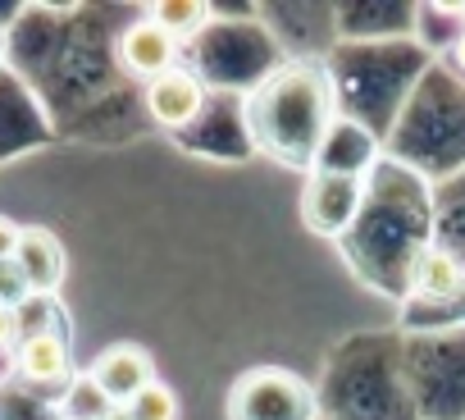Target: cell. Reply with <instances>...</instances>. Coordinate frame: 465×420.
Masks as SVG:
<instances>
[{
  "label": "cell",
  "instance_id": "1",
  "mask_svg": "<svg viewBox=\"0 0 465 420\" xmlns=\"http://www.w3.org/2000/svg\"><path fill=\"white\" fill-rule=\"evenodd\" d=\"M338 115L333 78L320 65L274 69L247 101V133L261 155L283 169H315Z\"/></svg>",
  "mask_w": 465,
  "mask_h": 420
},
{
  "label": "cell",
  "instance_id": "2",
  "mask_svg": "<svg viewBox=\"0 0 465 420\" xmlns=\"http://www.w3.org/2000/svg\"><path fill=\"white\" fill-rule=\"evenodd\" d=\"M228 420H315V393L297 370L252 365L228 388Z\"/></svg>",
  "mask_w": 465,
  "mask_h": 420
},
{
  "label": "cell",
  "instance_id": "3",
  "mask_svg": "<svg viewBox=\"0 0 465 420\" xmlns=\"http://www.w3.org/2000/svg\"><path fill=\"white\" fill-rule=\"evenodd\" d=\"M361 201H365V174L356 178L351 169L347 174L311 169L306 192H302V220L320 238H342L351 229V220L361 215Z\"/></svg>",
  "mask_w": 465,
  "mask_h": 420
},
{
  "label": "cell",
  "instance_id": "4",
  "mask_svg": "<svg viewBox=\"0 0 465 420\" xmlns=\"http://www.w3.org/2000/svg\"><path fill=\"white\" fill-rule=\"evenodd\" d=\"M155 379V356L142 343H110L87 365V384L105 406H133Z\"/></svg>",
  "mask_w": 465,
  "mask_h": 420
},
{
  "label": "cell",
  "instance_id": "5",
  "mask_svg": "<svg viewBox=\"0 0 465 420\" xmlns=\"http://www.w3.org/2000/svg\"><path fill=\"white\" fill-rule=\"evenodd\" d=\"M15 270H19L28 297H55L64 288V275H69V252L46 225H19Z\"/></svg>",
  "mask_w": 465,
  "mask_h": 420
},
{
  "label": "cell",
  "instance_id": "6",
  "mask_svg": "<svg viewBox=\"0 0 465 420\" xmlns=\"http://www.w3.org/2000/svg\"><path fill=\"white\" fill-rule=\"evenodd\" d=\"M15 370H19V379H28L37 388L69 384V375H74L69 334L55 329V325H28L24 338H19V347H15Z\"/></svg>",
  "mask_w": 465,
  "mask_h": 420
},
{
  "label": "cell",
  "instance_id": "7",
  "mask_svg": "<svg viewBox=\"0 0 465 420\" xmlns=\"http://www.w3.org/2000/svg\"><path fill=\"white\" fill-rule=\"evenodd\" d=\"M114 60H119V69H124L128 78H137V83H155L160 74L178 69V42L142 15V19H133V24L119 33V42H114Z\"/></svg>",
  "mask_w": 465,
  "mask_h": 420
},
{
  "label": "cell",
  "instance_id": "8",
  "mask_svg": "<svg viewBox=\"0 0 465 420\" xmlns=\"http://www.w3.org/2000/svg\"><path fill=\"white\" fill-rule=\"evenodd\" d=\"M142 101H146V115H151L160 128L178 133V128H187V124L205 110V83H201L192 69L178 65V69L160 74L155 83H146Z\"/></svg>",
  "mask_w": 465,
  "mask_h": 420
},
{
  "label": "cell",
  "instance_id": "9",
  "mask_svg": "<svg viewBox=\"0 0 465 420\" xmlns=\"http://www.w3.org/2000/svg\"><path fill=\"white\" fill-rule=\"evenodd\" d=\"M411 284H415V293H424V297H456V293L465 288V270H460V261H456L451 252H442V247H420L415 261H411Z\"/></svg>",
  "mask_w": 465,
  "mask_h": 420
},
{
  "label": "cell",
  "instance_id": "10",
  "mask_svg": "<svg viewBox=\"0 0 465 420\" xmlns=\"http://www.w3.org/2000/svg\"><path fill=\"white\" fill-rule=\"evenodd\" d=\"M146 19H151L155 28H164V33L183 46L187 37H196V33L210 24V5H205V0H155V5L146 10Z\"/></svg>",
  "mask_w": 465,
  "mask_h": 420
},
{
  "label": "cell",
  "instance_id": "11",
  "mask_svg": "<svg viewBox=\"0 0 465 420\" xmlns=\"http://www.w3.org/2000/svg\"><path fill=\"white\" fill-rule=\"evenodd\" d=\"M137 420H178V411H183V402H178V393L164 384V379H155L133 406H128Z\"/></svg>",
  "mask_w": 465,
  "mask_h": 420
},
{
  "label": "cell",
  "instance_id": "12",
  "mask_svg": "<svg viewBox=\"0 0 465 420\" xmlns=\"http://www.w3.org/2000/svg\"><path fill=\"white\" fill-rule=\"evenodd\" d=\"M19 338H24V311L10 306V302H0V356H5V352L15 356Z\"/></svg>",
  "mask_w": 465,
  "mask_h": 420
},
{
  "label": "cell",
  "instance_id": "13",
  "mask_svg": "<svg viewBox=\"0 0 465 420\" xmlns=\"http://www.w3.org/2000/svg\"><path fill=\"white\" fill-rule=\"evenodd\" d=\"M15 243H19V225L0 215V265L15 261Z\"/></svg>",
  "mask_w": 465,
  "mask_h": 420
},
{
  "label": "cell",
  "instance_id": "14",
  "mask_svg": "<svg viewBox=\"0 0 465 420\" xmlns=\"http://www.w3.org/2000/svg\"><path fill=\"white\" fill-rule=\"evenodd\" d=\"M92 420H137V415H133L128 406H101V411H96Z\"/></svg>",
  "mask_w": 465,
  "mask_h": 420
},
{
  "label": "cell",
  "instance_id": "15",
  "mask_svg": "<svg viewBox=\"0 0 465 420\" xmlns=\"http://www.w3.org/2000/svg\"><path fill=\"white\" fill-rule=\"evenodd\" d=\"M451 65H456V69L465 74V28H460V37L451 42Z\"/></svg>",
  "mask_w": 465,
  "mask_h": 420
}]
</instances>
